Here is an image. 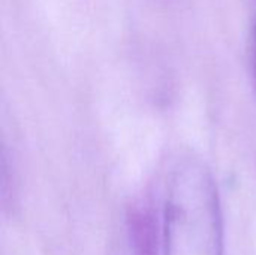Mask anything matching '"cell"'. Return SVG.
I'll list each match as a JSON object with an SVG mask.
<instances>
[{"label": "cell", "mask_w": 256, "mask_h": 255, "mask_svg": "<svg viewBox=\"0 0 256 255\" xmlns=\"http://www.w3.org/2000/svg\"><path fill=\"white\" fill-rule=\"evenodd\" d=\"M162 224L164 255H225L220 195L204 161L184 158L172 168Z\"/></svg>", "instance_id": "obj_1"}, {"label": "cell", "mask_w": 256, "mask_h": 255, "mask_svg": "<svg viewBox=\"0 0 256 255\" xmlns=\"http://www.w3.org/2000/svg\"><path fill=\"white\" fill-rule=\"evenodd\" d=\"M156 255V237L152 215L135 207L128 215V254Z\"/></svg>", "instance_id": "obj_2"}, {"label": "cell", "mask_w": 256, "mask_h": 255, "mask_svg": "<svg viewBox=\"0 0 256 255\" xmlns=\"http://www.w3.org/2000/svg\"><path fill=\"white\" fill-rule=\"evenodd\" d=\"M252 62H254V74H255L256 83V21L252 30Z\"/></svg>", "instance_id": "obj_3"}]
</instances>
